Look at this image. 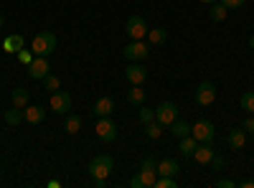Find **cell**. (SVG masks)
I'll return each instance as SVG.
<instances>
[{
    "label": "cell",
    "instance_id": "obj_1",
    "mask_svg": "<svg viewBox=\"0 0 254 188\" xmlns=\"http://www.w3.org/2000/svg\"><path fill=\"white\" fill-rule=\"evenodd\" d=\"M31 51L36 56H51L56 51V33H51V31L36 33L33 41H31Z\"/></svg>",
    "mask_w": 254,
    "mask_h": 188
},
{
    "label": "cell",
    "instance_id": "obj_2",
    "mask_svg": "<svg viewBox=\"0 0 254 188\" xmlns=\"http://www.w3.org/2000/svg\"><path fill=\"white\" fill-rule=\"evenodd\" d=\"M112 168H115V160H112L110 155H97V158H92L87 173H89L92 178H110Z\"/></svg>",
    "mask_w": 254,
    "mask_h": 188
},
{
    "label": "cell",
    "instance_id": "obj_3",
    "mask_svg": "<svg viewBox=\"0 0 254 188\" xmlns=\"http://www.w3.org/2000/svg\"><path fill=\"white\" fill-rule=\"evenodd\" d=\"M178 104L176 102H160L158 110H155V120L163 125V127H171V125L178 120Z\"/></svg>",
    "mask_w": 254,
    "mask_h": 188
},
{
    "label": "cell",
    "instance_id": "obj_4",
    "mask_svg": "<svg viewBox=\"0 0 254 188\" xmlns=\"http://www.w3.org/2000/svg\"><path fill=\"white\" fill-rule=\"evenodd\" d=\"M51 112H56V115H69V110H71V94L69 92H61V89H56V92H51Z\"/></svg>",
    "mask_w": 254,
    "mask_h": 188
},
{
    "label": "cell",
    "instance_id": "obj_5",
    "mask_svg": "<svg viewBox=\"0 0 254 188\" xmlns=\"http://www.w3.org/2000/svg\"><path fill=\"white\" fill-rule=\"evenodd\" d=\"M125 31H127V36H130L132 41H142L145 36H147V23H145V18H140V15H132V18H127V26H125Z\"/></svg>",
    "mask_w": 254,
    "mask_h": 188
},
{
    "label": "cell",
    "instance_id": "obj_6",
    "mask_svg": "<svg viewBox=\"0 0 254 188\" xmlns=\"http://www.w3.org/2000/svg\"><path fill=\"white\" fill-rule=\"evenodd\" d=\"M190 135H193L198 142H211V140H214V135H216V127L208 120H198L193 127H190Z\"/></svg>",
    "mask_w": 254,
    "mask_h": 188
},
{
    "label": "cell",
    "instance_id": "obj_7",
    "mask_svg": "<svg viewBox=\"0 0 254 188\" xmlns=\"http://www.w3.org/2000/svg\"><path fill=\"white\" fill-rule=\"evenodd\" d=\"M196 102L201 104V107L214 104L216 102V87L211 84V81H201V84L196 87Z\"/></svg>",
    "mask_w": 254,
    "mask_h": 188
},
{
    "label": "cell",
    "instance_id": "obj_8",
    "mask_svg": "<svg viewBox=\"0 0 254 188\" xmlns=\"http://www.w3.org/2000/svg\"><path fill=\"white\" fill-rule=\"evenodd\" d=\"M155 178H158V171H153V168H140V173L132 176L130 186H132V188H153V186H155Z\"/></svg>",
    "mask_w": 254,
    "mask_h": 188
},
{
    "label": "cell",
    "instance_id": "obj_9",
    "mask_svg": "<svg viewBox=\"0 0 254 188\" xmlns=\"http://www.w3.org/2000/svg\"><path fill=\"white\" fill-rule=\"evenodd\" d=\"M97 137L104 140V142H112L117 137V125L110 117H99V122H97Z\"/></svg>",
    "mask_w": 254,
    "mask_h": 188
},
{
    "label": "cell",
    "instance_id": "obj_10",
    "mask_svg": "<svg viewBox=\"0 0 254 188\" xmlns=\"http://www.w3.org/2000/svg\"><path fill=\"white\" fill-rule=\"evenodd\" d=\"M125 79L130 81V84H145L147 81V69L140 64V61H132V64L125 69Z\"/></svg>",
    "mask_w": 254,
    "mask_h": 188
},
{
    "label": "cell",
    "instance_id": "obj_11",
    "mask_svg": "<svg viewBox=\"0 0 254 188\" xmlns=\"http://www.w3.org/2000/svg\"><path fill=\"white\" fill-rule=\"evenodd\" d=\"M147 44H142V41H132V44H127L125 46V59L127 61H142V59H147Z\"/></svg>",
    "mask_w": 254,
    "mask_h": 188
},
{
    "label": "cell",
    "instance_id": "obj_12",
    "mask_svg": "<svg viewBox=\"0 0 254 188\" xmlns=\"http://www.w3.org/2000/svg\"><path fill=\"white\" fill-rule=\"evenodd\" d=\"M26 69H28V76L31 79H44L49 74V69H51L49 66V56H36Z\"/></svg>",
    "mask_w": 254,
    "mask_h": 188
},
{
    "label": "cell",
    "instance_id": "obj_13",
    "mask_svg": "<svg viewBox=\"0 0 254 188\" xmlns=\"http://www.w3.org/2000/svg\"><path fill=\"white\" fill-rule=\"evenodd\" d=\"M193 158L196 163H201V165H208L211 163V158H214V150H211V142H198L196 145V150H193Z\"/></svg>",
    "mask_w": 254,
    "mask_h": 188
},
{
    "label": "cell",
    "instance_id": "obj_14",
    "mask_svg": "<svg viewBox=\"0 0 254 188\" xmlns=\"http://www.w3.org/2000/svg\"><path fill=\"white\" fill-rule=\"evenodd\" d=\"M97 117H110L112 112H115V102H112V97H99L97 102H94V110H92Z\"/></svg>",
    "mask_w": 254,
    "mask_h": 188
},
{
    "label": "cell",
    "instance_id": "obj_15",
    "mask_svg": "<svg viewBox=\"0 0 254 188\" xmlns=\"http://www.w3.org/2000/svg\"><path fill=\"white\" fill-rule=\"evenodd\" d=\"M23 117L31 125H41V122H44V117H46V110L38 107V104H28V107L23 110Z\"/></svg>",
    "mask_w": 254,
    "mask_h": 188
},
{
    "label": "cell",
    "instance_id": "obj_16",
    "mask_svg": "<svg viewBox=\"0 0 254 188\" xmlns=\"http://www.w3.org/2000/svg\"><path fill=\"white\" fill-rule=\"evenodd\" d=\"M155 171H158V176H178V171H181V165L173 160V158H165V160H160L158 165H155Z\"/></svg>",
    "mask_w": 254,
    "mask_h": 188
},
{
    "label": "cell",
    "instance_id": "obj_17",
    "mask_svg": "<svg viewBox=\"0 0 254 188\" xmlns=\"http://www.w3.org/2000/svg\"><path fill=\"white\" fill-rule=\"evenodd\" d=\"M28 99H31V94H28V89H26V87H15V89H13V94H10L13 107H18V110H26V107H28Z\"/></svg>",
    "mask_w": 254,
    "mask_h": 188
},
{
    "label": "cell",
    "instance_id": "obj_18",
    "mask_svg": "<svg viewBox=\"0 0 254 188\" xmlns=\"http://www.w3.org/2000/svg\"><path fill=\"white\" fill-rule=\"evenodd\" d=\"M23 46H26V41H23V36H20V33H10V36H5V41H3V49H5L8 54H18Z\"/></svg>",
    "mask_w": 254,
    "mask_h": 188
},
{
    "label": "cell",
    "instance_id": "obj_19",
    "mask_svg": "<svg viewBox=\"0 0 254 188\" xmlns=\"http://www.w3.org/2000/svg\"><path fill=\"white\" fill-rule=\"evenodd\" d=\"M196 145H198V140H196L193 135H186V137H181V142H178V153H181L183 158H190V155H193V150H196Z\"/></svg>",
    "mask_w": 254,
    "mask_h": 188
},
{
    "label": "cell",
    "instance_id": "obj_20",
    "mask_svg": "<svg viewBox=\"0 0 254 188\" xmlns=\"http://www.w3.org/2000/svg\"><path fill=\"white\" fill-rule=\"evenodd\" d=\"M244 145H247V132H244V127L229 132V148H231V150H242Z\"/></svg>",
    "mask_w": 254,
    "mask_h": 188
},
{
    "label": "cell",
    "instance_id": "obj_21",
    "mask_svg": "<svg viewBox=\"0 0 254 188\" xmlns=\"http://www.w3.org/2000/svg\"><path fill=\"white\" fill-rule=\"evenodd\" d=\"M226 13H229V8H226L224 3H219V0L208 5V18L214 20V23H221V20L226 18Z\"/></svg>",
    "mask_w": 254,
    "mask_h": 188
},
{
    "label": "cell",
    "instance_id": "obj_22",
    "mask_svg": "<svg viewBox=\"0 0 254 188\" xmlns=\"http://www.w3.org/2000/svg\"><path fill=\"white\" fill-rule=\"evenodd\" d=\"M127 102L135 104V107H140V104L145 102V89H142V84H132V89L127 92Z\"/></svg>",
    "mask_w": 254,
    "mask_h": 188
},
{
    "label": "cell",
    "instance_id": "obj_23",
    "mask_svg": "<svg viewBox=\"0 0 254 188\" xmlns=\"http://www.w3.org/2000/svg\"><path fill=\"white\" fill-rule=\"evenodd\" d=\"M147 41H150L153 46H163L168 41V31L165 28H150L147 31Z\"/></svg>",
    "mask_w": 254,
    "mask_h": 188
},
{
    "label": "cell",
    "instance_id": "obj_24",
    "mask_svg": "<svg viewBox=\"0 0 254 188\" xmlns=\"http://www.w3.org/2000/svg\"><path fill=\"white\" fill-rule=\"evenodd\" d=\"M64 130L69 135H76L81 130V117L79 115H66V122H64Z\"/></svg>",
    "mask_w": 254,
    "mask_h": 188
},
{
    "label": "cell",
    "instance_id": "obj_25",
    "mask_svg": "<svg viewBox=\"0 0 254 188\" xmlns=\"http://www.w3.org/2000/svg\"><path fill=\"white\" fill-rule=\"evenodd\" d=\"M26 117H23V110H18V107H13V110H8L5 112V122L10 125V127H15V125H20Z\"/></svg>",
    "mask_w": 254,
    "mask_h": 188
},
{
    "label": "cell",
    "instance_id": "obj_26",
    "mask_svg": "<svg viewBox=\"0 0 254 188\" xmlns=\"http://www.w3.org/2000/svg\"><path fill=\"white\" fill-rule=\"evenodd\" d=\"M171 132L181 140V137H186V135H190V127H188V122H183V120H176L173 125H171Z\"/></svg>",
    "mask_w": 254,
    "mask_h": 188
},
{
    "label": "cell",
    "instance_id": "obj_27",
    "mask_svg": "<svg viewBox=\"0 0 254 188\" xmlns=\"http://www.w3.org/2000/svg\"><path fill=\"white\" fill-rule=\"evenodd\" d=\"M145 135L150 137V140H158V137L163 135V125H160L158 120H153L150 125H145Z\"/></svg>",
    "mask_w": 254,
    "mask_h": 188
},
{
    "label": "cell",
    "instance_id": "obj_28",
    "mask_svg": "<svg viewBox=\"0 0 254 188\" xmlns=\"http://www.w3.org/2000/svg\"><path fill=\"white\" fill-rule=\"evenodd\" d=\"M239 104H242V110H247L249 115H254V92H244L242 99H239Z\"/></svg>",
    "mask_w": 254,
    "mask_h": 188
},
{
    "label": "cell",
    "instance_id": "obj_29",
    "mask_svg": "<svg viewBox=\"0 0 254 188\" xmlns=\"http://www.w3.org/2000/svg\"><path fill=\"white\" fill-rule=\"evenodd\" d=\"M44 84H46V89H49V92H56V89H61V79H59V76H54V74L49 71V74L44 76Z\"/></svg>",
    "mask_w": 254,
    "mask_h": 188
},
{
    "label": "cell",
    "instance_id": "obj_30",
    "mask_svg": "<svg viewBox=\"0 0 254 188\" xmlns=\"http://www.w3.org/2000/svg\"><path fill=\"white\" fill-rule=\"evenodd\" d=\"M178 183H176V178L173 176H160V178H155V186L153 188H176Z\"/></svg>",
    "mask_w": 254,
    "mask_h": 188
},
{
    "label": "cell",
    "instance_id": "obj_31",
    "mask_svg": "<svg viewBox=\"0 0 254 188\" xmlns=\"http://www.w3.org/2000/svg\"><path fill=\"white\" fill-rule=\"evenodd\" d=\"M137 117H140V122H142V125H150V122L155 120V110H147V107H142V104H140Z\"/></svg>",
    "mask_w": 254,
    "mask_h": 188
},
{
    "label": "cell",
    "instance_id": "obj_32",
    "mask_svg": "<svg viewBox=\"0 0 254 188\" xmlns=\"http://www.w3.org/2000/svg\"><path fill=\"white\" fill-rule=\"evenodd\" d=\"M15 56H18V61H20V64H26V66H28V64H31V61L36 59V54H33V51H28L26 46H23V49H20V51H18Z\"/></svg>",
    "mask_w": 254,
    "mask_h": 188
},
{
    "label": "cell",
    "instance_id": "obj_33",
    "mask_svg": "<svg viewBox=\"0 0 254 188\" xmlns=\"http://www.w3.org/2000/svg\"><path fill=\"white\" fill-rule=\"evenodd\" d=\"M219 3H224L229 10H237V8H242L247 3V0H219Z\"/></svg>",
    "mask_w": 254,
    "mask_h": 188
},
{
    "label": "cell",
    "instance_id": "obj_34",
    "mask_svg": "<svg viewBox=\"0 0 254 188\" xmlns=\"http://www.w3.org/2000/svg\"><path fill=\"white\" fill-rule=\"evenodd\" d=\"M237 183L231 181V178H221V181H216V188H234Z\"/></svg>",
    "mask_w": 254,
    "mask_h": 188
},
{
    "label": "cell",
    "instance_id": "obj_35",
    "mask_svg": "<svg viewBox=\"0 0 254 188\" xmlns=\"http://www.w3.org/2000/svg\"><path fill=\"white\" fill-rule=\"evenodd\" d=\"M242 127H244V132H254V117H247Z\"/></svg>",
    "mask_w": 254,
    "mask_h": 188
},
{
    "label": "cell",
    "instance_id": "obj_36",
    "mask_svg": "<svg viewBox=\"0 0 254 188\" xmlns=\"http://www.w3.org/2000/svg\"><path fill=\"white\" fill-rule=\"evenodd\" d=\"M211 165H214V168H224V158H219V155H214V158H211Z\"/></svg>",
    "mask_w": 254,
    "mask_h": 188
},
{
    "label": "cell",
    "instance_id": "obj_37",
    "mask_svg": "<svg viewBox=\"0 0 254 188\" xmlns=\"http://www.w3.org/2000/svg\"><path fill=\"white\" fill-rule=\"evenodd\" d=\"M239 186H242V188H254V178H247V181H242Z\"/></svg>",
    "mask_w": 254,
    "mask_h": 188
},
{
    "label": "cell",
    "instance_id": "obj_38",
    "mask_svg": "<svg viewBox=\"0 0 254 188\" xmlns=\"http://www.w3.org/2000/svg\"><path fill=\"white\" fill-rule=\"evenodd\" d=\"M3 26H5V18H3V15H0V28H3Z\"/></svg>",
    "mask_w": 254,
    "mask_h": 188
},
{
    "label": "cell",
    "instance_id": "obj_39",
    "mask_svg": "<svg viewBox=\"0 0 254 188\" xmlns=\"http://www.w3.org/2000/svg\"><path fill=\"white\" fill-rule=\"evenodd\" d=\"M201 3H206V5H211V3H216V0H201Z\"/></svg>",
    "mask_w": 254,
    "mask_h": 188
},
{
    "label": "cell",
    "instance_id": "obj_40",
    "mask_svg": "<svg viewBox=\"0 0 254 188\" xmlns=\"http://www.w3.org/2000/svg\"><path fill=\"white\" fill-rule=\"evenodd\" d=\"M249 49H254V36L249 38Z\"/></svg>",
    "mask_w": 254,
    "mask_h": 188
}]
</instances>
